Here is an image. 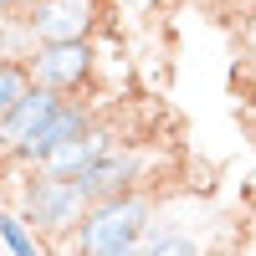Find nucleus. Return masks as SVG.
<instances>
[{
    "mask_svg": "<svg viewBox=\"0 0 256 256\" xmlns=\"http://www.w3.org/2000/svg\"><path fill=\"white\" fill-rule=\"evenodd\" d=\"M159 200L148 190H134V195L118 200H92L88 216L77 220V230L67 236V256H108V251H128L144 241V230L154 226Z\"/></svg>",
    "mask_w": 256,
    "mask_h": 256,
    "instance_id": "obj_1",
    "label": "nucleus"
},
{
    "mask_svg": "<svg viewBox=\"0 0 256 256\" xmlns=\"http://www.w3.org/2000/svg\"><path fill=\"white\" fill-rule=\"evenodd\" d=\"M16 216L26 220L41 241L67 246L77 220L88 216V195L77 190V180H52L41 169H26V180L16 184Z\"/></svg>",
    "mask_w": 256,
    "mask_h": 256,
    "instance_id": "obj_2",
    "label": "nucleus"
},
{
    "mask_svg": "<svg viewBox=\"0 0 256 256\" xmlns=\"http://www.w3.org/2000/svg\"><path fill=\"white\" fill-rule=\"evenodd\" d=\"M31 88H46L56 98H77L98 77V46L92 41H62V46H31L26 56Z\"/></svg>",
    "mask_w": 256,
    "mask_h": 256,
    "instance_id": "obj_3",
    "label": "nucleus"
},
{
    "mask_svg": "<svg viewBox=\"0 0 256 256\" xmlns=\"http://www.w3.org/2000/svg\"><path fill=\"white\" fill-rule=\"evenodd\" d=\"M26 20L31 46H62V41H92L102 26L98 0H36V6L16 10Z\"/></svg>",
    "mask_w": 256,
    "mask_h": 256,
    "instance_id": "obj_4",
    "label": "nucleus"
},
{
    "mask_svg": "<svg viewBox=\"0 0 256 256\" xmlns=\"http://www.w3.org/2000/svg\"><path fill=\"white\" fill-rule=\"evenodd\" d=\"M92 123H98V108H92L88 98H62V102H56V113H52L31 138L10 154V164H16V169H36L41 159L52 154V148H62L67 138H82Z\"/></svg>",
    "mask_w": 256,
    "mask_h": 256,
    "instance_id": "obj_5",
    "label": "nucleus"
},
{
    "mask_svg": "<svg viewBox=\"0 0 256 256\" xmlns=\"http://www.w3.org/2000/svg\"><path fill=\"white\" fill-rule=\"evenodd\" d=\"M144 174H148V159L138 154V148L118 144L113 154H102L88 174L77 180V190L88 195V205H92V200H118V195H134V190H144Z\"/></svg>",
    "mask_w": 256,
    "mask_h": 256,
    "instance_id": "obj_6",
    "label": "nucleus"
},
{
    "mask_svg": "<svg viewBox=\"0 0 256 256\" xmlns=\"http://www.w3.org/2000/svg\"><path fill=\"white\" fill-rule=\"evenodd\" d=\"M113 148H118L113 123H102V118H98L82 138H67L62 148H52V154L41 159L36 169H41V174H52V180H82V174H88V169H92L102 154H113Z\"/></svg>",
    "mask_w": 256,
    "mask_h": 256,
    "instance_id": "obj_7",
    "label": "nucleus"
},
{
    "mask_svg": "<svg viewBox=\"0 0 256 256\" xmlns=\"http://www.w3.org/2000/svg\"><path fill=\"white\" fill-rule=\"evenodd\" d=\"M56 102H62L56 92H46V88H31V92L20 98L16 108L6 113V118H0V154L10 159L16 148H20V144H26V138L36 134V128H41V123H46V118L56 113Z\"/></svg>",
    "mask_w": 256,
    "mask_h": 256,
    "instance_id": "obj_8",
    "label": "nucleus"
},
{
    "mask_svg": "<svg viewBox=\"0 0 256 256\" xmlns=\"http://www.w3.org/2000/svg\"><path fill=\"white\" fill-rule=\"evenodd\" d=\"M138 256H205V241H200L190 226L154 216V226H148L144 241H138Z\"/></svg>",
    "mask_w": 256,
    "mask_h": 256,
    "instance_id": "obj_9",
    "label": "nucleus"
},
{
    "mask_svg": "<svg viewBox=\"0 0 256 256\" xmlns=\"http://www.w3.org/2000/svg\"><path fill=\"white\" fill-rule=\"evenodd\" d=\"M0 251H6V256H52L46 241H41L36 230L16 216V210H6V216H0Z\"/></svg>",
    "mask_w": 256,
    "mask_h": 256,
    "instance_id": "obj_10",
    "label": "nucleus"
},
{
    "mask_svg": "<svg viewBox=\"0 0 256 256\" xmlns=\"http://www.w3.org/2000/svg\"><path fill=\"white\" fill-rule=\"evenodd\" d=\"M31 92V72H26V62H16V56H0V118H6L20 98Z\"/></svg>",
    "mask_w": 256,
    "mask_h": 256,
    "instance_id": "obj_11",
    "label": "nucleus"
},
{
    "mask_svg": "<svg viewBox=\"0 0 256 256\" xmlns=\"http://www.w3.org/2000/svg\"><path fill=\"white\" fill-rule=\"evenodd\" d=\"M246 41L256 46V10H246Z\"/></svg>",
    "mask_w": 256,
    "mask_h": 256,
    "instance_id": "obj_12",
    "label": "nucleus"
},
{
    "mask_svg": "<svg viewBox=\"0 0 256 256\" xmlns=\"http://www.w3.org/2000/svg\"><path fill=\"white\" fill-rule=\"evenodd\" d=\"M6 16H16V0H0V20H6Z\"/></svg>",
    "mask_w": 256,
    "mask_h": 256,
    "instance_id": "obj_13",
    "label": "nucleus"
},
{
    "mask_svg": "<svg viewBox=\"0 0 256 256\" xmlns=\"http://www.w3.org/2000/svg\"><path fill=\"white\" fill-rule=\"evenodd\" d=\"M108 256H138V246H128V251H108Z\"/></svg>",
    "mask_w": 256,
    "mask_h": 256,
    "instance_id": "obj_14",
    "label": "nucleus"
},
{
    "mask_svg": "<svg viewBox=\"0 0 256 256\" xmlns=\"http://www.w3.org/2000/svg\"><path fill=\"white\" fill-rule=\"evenodd\" d=\"M26 6H36V0H16V10H26Z\"/></svg>",
    "mask_w": 256,
    "mask_h": 256,
    "instance_id": "obj_15",
    "label": "nucleus"
},
{
    "mask_svg": "<svg viewBox=\"0 0 256 256\" xmlns=\"http://www.w3.org/2000/svg\"><path fill=\"white\" fill-rule=\"evenodd\" d=\"M246 6H251V10H256V0H246Z\"/></svg>",
    "mask_w": 256,
    "mask_h": 256,
    "instance_id": "obj_16",
    "label": "nucleus"
},
{
    "mask_svg": "<svg viewBox=\"0 0 256 256\" xmlns=\"http://www.w3.org/2000/svg\"><path fill=\"white\" fill-rule=\"evenodd\" d=\"M0 216H6V205H0Z\"/></svg>",
    "mask_w": 256,
    "mask_h": 256,
    "instance_id": "obj_17",
    "label": "nucleus"
},
{
    "mask_svg": "<svg viewBox=\"0 0 256 256\" xmlns=\"http://www.w3.org/2000/svg\"><path fill=\"white\" fill-rule=\"evenodd\" d=\"M0 256H6V251H0Z\"/></svg>",
    "mask_w": 256,
    "mask_h": 256,
    "instance_id": "obj_18",
    "label": "nucleus"
}]
</instances>
